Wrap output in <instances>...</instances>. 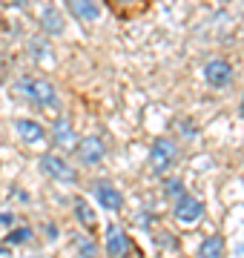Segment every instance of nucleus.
Segmentation results:
<instances>
[{"label": "nucleus", "mask_w": 244, "mask_h": 258, "mask_svg": "<svg viewBox=\"0 0 244 258\" xmlns=\"http://www.w3.org/2000/svg\"><path fill=\"white\" fill-rule=\"evenodd\" d=\"M181 158V149L178 144H175V138H158L155 144H152L150 149V169L155 172V175H164L167 169H172V166L178 164Z\"/></svg>", "instance_id": "7ed1b4c3"}, {"label": "nucleus", "mask_w": 244, "mask_h": 258, "mask_svg": "<svg viewBox=\"0 0 244 258\" xmlns=\"http://www.w3.org/2000/svg\"><path fill=\"white\" fill-rule=\"evenodd\" d=\"M103 3L118 20H135L150 9V0H103Z\"/></svg>", "instance_id": "6e6552de"}, {"label": "nucleus", "mask_w": 244, "mask_h": 258, "mask_svg": "<svg viewBox=\"0 0 244 258\" xmlns=\"http://www.w3.org/2000/svg\"><path fill=\"white\" fill-rule=\"evenodd\" d=\"M6 3H15V6H29V0H6Z\"/></svg>", "instance_id": "aec40b11"}, {"label": "nucleus", "mask_w": 244, "mask_h": 258, "mask_svg": "<svg viewBox=\"0 0 244 258\" xmlns=\"http://www.w3.org/2000/svg\"><path fill=\"white\" fill-rule=\"evenodd\" d=\"M75 158L84 166H98V164H103V158H106V144H103L98 135H84V138L75 144Z\"/></svg>", "instance_id": "20e7f679"}, {"label": "nucleus", "mask_w": 244, "mask_h": 258, "mask_svg": "<svg viewBox=\"0 0 244 258\" xmlns=\"http://www.w3.org/2000/svg\"><path fill=\"white\" fill-rule=\"evenodd\" d=\"M78 247H81V258H98V252H95V244H92V241L81 238V241H78Z\"/></svg>", "instance_id": "a211bd4d"}, {"label": "nucleus", "mask_w": 244, "mask_h": 258, "mask_svg": "<svg viewBox=\"0 0 244 258\" xmlns=\"http://www.w3.org/2000/svg\"><path fill=\"white\" fill-rule=\"evenodd\" d=\"M15 98L32 103V106H57V89L43 78H18L12 86Z\"/></svg>", "instance_id": "f257e3e1"}, {"label": "nucleus", "mask_w": 244, "mask_h": 258, "mask_svg": "<svg viewBox=\"0 0 244 258\" xmlns=\"http://www.w3.org/2000/svg\"><path fill=\"white\" fill-rule=\"evenodd\" d=\"M233 63L227 60V57H213V60H207L204 63V81L207 86H213V89H227L230 83H233Z\"/></svg>", "instance_id": "39448f33"}, {"label": "nucleus", "mask_w": 244, "mask_h": 258, "mask_svg": "<svg viewBox=\"0 0 244 258\" xmlns=\"http://www.w3.org/2000/svg\"><path fill=\"white\" fill-rule=\"evenodd\" d=\"M224 238L221 235H210V238H204L201 244H198V258H224Z\"/></svg>", "instance_id": "4468645a"}, {"label": "nucleus", "mask_w": 244, "mask_h": 258, "mask_svg": "<svg viewBox=\"0 0 244 258\" xmlns=\"http://www.w3.org/2000/svg\"><path fill=\"white\" fill-rule=\"evenodd\" d=\"M0 252H3V249H0Z\"/></svg>", "instance_id": "4be33fe9"}, {"label": "nucleus", "mask_w": 244, "mask_h": 258, "mask_svg": "<svg viewBox=\"0 0 244 258\" xmlns=\"http://www.w3.org/2000/svg\"><path fill=\"white\" fill-rule=\"evenodd\" d=\"M106 258H127L130 255V238H127V232H124L121 224H109L106 227Z\"/></svg>", "instance_id": "0eeeda50"}, {"label": "nucleus", "mask_w": 244, "mask_h": 258, "mask_svg": "<svg viewBox=\"0 0 244 258\" xmlns=\"http://www.w3.org/2000/svg\"><path fill=\"white\" fill-rule=\"evenodd\" d=\"M38 169L49 178V181H55V184H66V186L78 184V169L69 164L66 158L55 155V152H43L40 161H38Z\"/></svg>", "instance_id": "f03ea898"}, {"label": "nucleus", "mask_w": 244, "mask_h": 258, "mask_svg": "<svg viewBox=\"0 0 244 258\" xmlns=\"http://www.w3.org/2000/svg\"><path fill=\"white\" fill-rule=\"evenodd\" d=\"M52 141H55V147H64V149H69V147H75L78 144V138H75V129H72V120L69 118H60L55 120V126H52Z\"/></svg>", "instance_id": "f8f14e48"}, {"label": "nucleus", "mask_w": 244, "mask_h": 258, "mask_svg": "<svg viewBox=\"0 0 244 258\" xmlns=\"http://www.w3.org/2000/svg\"><path fill=\"white\" fill-rule=\"evenodd\" d=\"M66 6H69V12H72V18L81 20V23H95V20L101 18L98 0H69Z\"/></svg>", "instance_id": "9b49d317"}, {"label": "nucleus", "mask_w": 244, "mask_h": 258, "mask_svg": "<svg viewBox=\"0 0 244 258\" xmlns=\"http://www.w3.org/2000/svg\"><path fill=\"white\" fill-rule=\"evenodd\" d=\"M164 195L175 204L178 198H184V195H187V186H184V181H181V178H164Z\"/></svg>", "instance_id": "dca6fc26"}, {"label": "nucleus", "mask_w": 244, "mask_h": 258, "mask_svg": "<svg viewBox=\"0 0 244 258\" xmlns=\"http://www.w3.org/2000/svg\"><path fill=\"white\" fill-rule=\"evenodd\" d=\"M12 126H15V132L20 135V141H26V144H40V141L49 135L46 129L40 126L38 120H32V118H15L12 120Z\"/></svg>", "instance_id": "9d476101"}, {"label": "nucleus", "mask_w": 244, "mask_h": 258, "mask_svg": "<svg viewBox=\"0 0 244 258\" xmlns=\"http://www.w3.org/2000/svg\"><path fill=\"white\" fill-rule=\"evenodd\" d=\"M241 118H244V98H241Z\"/></svg>", "instance_id": "412c9836"}, {"label": "nucleus", "mask_w": 244, "mask_h": 258, "mask_svg": "<svg viewBox=\"0 0 244 258\" xmlns=\"http://www.w3.org/2000/svg\"><path fill=\"white\" fill-rule=\"evenodd\" d=\"M75 215H78V221L84 224L89 232L98 227V215H95V210L89 207V201H86V198H75Z\"/></svg>", "instance_id": "2eb2a0df"}, {"label": "nucleus", "mask_w": 244, "mask_h": 258, "mask_svg": "<svg viewBox=\"0 0 244 258\" xmlns=\"http://www.w3.org/2000/svg\"><path fill=\"white\" fill-rule=\"evenodd\" d=\"M0 224H15V215H12V212H3V215H0Z\"/></svg>", "instance_id": "6ab92c4d"}, {"label": "nucleus", "mask_w": 244, "mask_h": 258, "mask_svg": "<svg viewBox=\"0 0 244 258\" xmlns=\"http://www.w3.org/2000/svg\"><path fill=\"white\" fill-rule=\"evenodd\" d=\"M95 201L109 212L124 210V192L112 184V181H106V178H98V181H95Z\"/></svg>", "instance_id": "423d86ee"}, {"label": "nucleus", "mask_w": 244, "mask_h": 258, "mask_svg": "<svg viewBox=\"0 0 244 258\" xmlns=\"http://www.w3.org/2000/svg\"><path fill=\"white\" fill-rule=\"evenodd\" d=\"M172 215L178 218L181 224H196L201 215H204V204L198 201L196 195H184V198H178L175 201V207H172Z\"/></svg>", "instance_id": "1a4fd4ad"}, {"label": "nucleus", "mask_w": 244, "mask_h": 258, "mask_svg": "<svg viewBox=\"0 0 244 258\" xmlns=\"http://www.w3.org/2000/svg\"><path fill=\"white\" fill-rule=\"evenodd\" d=\"M40 29L49 32V35H64V29H66L64 12L57 9V6H43L40 9Z\"/></svg>", "instance_id": "ddd939ff"}, {"label": "nucleus", "mask_w": 244, "mask_h": 258, "mask_svg": "<svg viewBox=\"0 0 244 258\" xmlns=\"http://www.w3.org/2000/svg\"><path fill=\"white\" fill-rule=\"evenodd\" d=\"M29 238H32V227H18V230H12L9 235H6L9 244H26Z\"/></svg>", "instance_id": "f3484780"}]
</instances>
